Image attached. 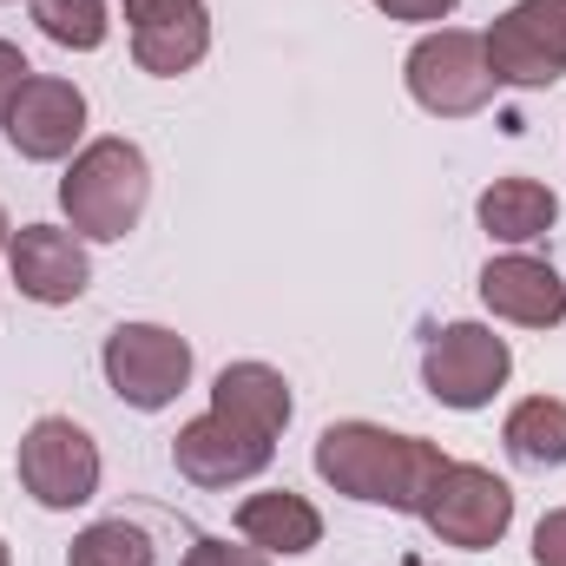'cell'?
<instances>
[{
  "label": "cell",
  "instance_id": "1",
  "mask_svg": "<svg viewBox=\"0 0 566 566\" xmlns=\"http://www.w3.org/2000/svg\"><path fill=\"white\" fill-rule=\"evenodd\" d=\"M441 468H448V454L422 434H396L376 422H329L316 434V474L363 507L422 514V494Z\"/></svg>",
  "mask_w": 566,
  "mask_h": 566
},
{
  "label": "cell",
  "instance_id": "2",
  "mask_svg": "<svg viewBox=\"0 0 566 566\" xmlns=\"http://www.w3.org/2000/svg\"><path fill=\"white\" fill-rule=\"evenodd\" d=\"M145 198H151V165L133 139H93L60 178V205L73 231L93 244H119L145 218Z\"/></svg>",
  "mask_w": 566,
  "mask_h": 566
},
{
  "label": "cell",
  "instance_id": "3",
  "mask_svg": "<svg viewBox=\"0 0 566 566\" xmlns=\"http://www.w3.org/2000/svg\"><path fill=\"white\" fill-rule=\"evenodd\" d=\"M422 521L441 547H461V554H488L507 541L514 527V488L494 474V468H474V461H448L422 494Z\"/></svg>",
  "mask_w": 566,
  "mask_h": 566
},
{
  "label": "cell",
  "instance_id": "4",
  "mask_svg": "<svg viewBox=\"0 0 566 566\" xmlns=\"http://www.w3.org/2000/svg\"><path fill=\"white\" fill-rule=\"evenodd\" d=\"M409 93H416V106L434 113V119H474L488 99H494V66H488V46H481V33H468V27H434L422 33L416 46H409Z\"/></svg>",
  "mask_w": 566,
  "mask_h": 566
},
{
  "label": "cell",
  "instance_id": "5",
  "mask_svg": "<svg viewBox=\"0 0 566 566\" xmlns=\"http://www.w3.org/2000/svg\"><path fill=\"white\" fill-rule=\"evenodd\" d=\"M99 369H106V382H113V396L126 409L158 416L191 382V343L178 329H165V323H119L106 336V349H99Z\"/></svg>",
  "mask_w": 566,
  "mask_h": 566
},
{
  "label": "cell",
  "instance_id": "6",
  "mask_svg": "<svg viewBox=\"0 0 566 566\" xmlns=\"http://www.w3.org/2000/svg\"><path fill=\"white\" fill-rule=\"evenodd\" d=\"M13 474L20 488L46 507V514H73L99 494V448L93 434L66 416H40V422L20 434V454H13Z\"/></svg>",
  "mask_w": 566,
  "mask_h": 566
},
{
  "label": "cell",
  "instance_id": "7",
  "mask_svg": "<svg viewBox=\"0 0 566 566\" xmlns=\"http://www.w3.org/2000/svg\"><path fill=\"white\" fill-rule=\"evenodd\" d=\"M507 376H514V349L488 323H448L422 349V382L441 409H488L507 389Z\"/></svg>",
  "mask_w": 566,
  "mask_h": 566
},
{
  "label": "cell",
  "instance_id": "8",
  "mask_svg": "<svg viewBox=\"0 0 566 566\" xmlns=\"http://www.w3.org/2000/svg\"><path fill=\"white\" fill-rule=\"evenodd\" d=\"M481 46H488V66H494V80L501 86H554L566 80V0H521V7H507L488 33H481Z\"/></svg>",
  "mask_w": 566,
  "mask_h": 566
},
{
  "label": "cell",
  "instance_id": "9",
  "mask_svg": "<svg viewBox=\"0 0 566 566\" xmlns=\"http://www.w3.org/2000/svg\"><path fill=\"white\" fill-rule=\"evenodd\" d=\"M0 133H7V145H13L27 165H53V158H66V151L80 145V133H86V93H80L73 80L33 73V80L13 93Z\"/></svg>",
  "mask_w": 566,
  "mask_h": 566
},
{
  "label": "cell",
  "instance_id": "10",
  "mask_svg": "<svg viewBox=\"0 0 566 566\" xmlns=\"http://www.w3.org/2000/svg\"><path fill=\"white\" fill-rule=\"evenodd\" d=\"M271 454H277L271 434L231 422V416H218V409L198 416V422H185L178 441H171V461H178V474H185L191 488H238V481L264 474Z\"/></svg>",
  "mask_w": 566,
  "mask_h": 566
},
{
  "label": "cell",
  "instance_id": "11",
  "mask_svg": "<svg viewBox=\"0 0 566 566\" xmlns=\"http://www.w3.org/2000/svg\"><path fill=\"white\" fill-rule=\"evenodd\" d=\"M7 271L20 283V296L60 310V303H80L86 283H93V264H86V244L80 231H60V224H20L7 238Z\"/></svg>",
  "mask_w": 566,
  "mask_h": 566
},
{
  "label": "cell",
  "instance_id": "12",
  "mask_svg": "<svg viewBox=\"0 0 566 566\" xmlns=\"http://www.w3.org/2000/svg\"><path fill=\"white\" fill-rule=\"evenodd\" d=\"M481 303L521 329H554L566 323V283L547 258H527V251H507V258H488L481 271Z\"/></svg>",
  "mask_w": 566,
  "mask_h": 566
},
{
  "label": "cell",
  "instance_id": "13",
  "mask_svg": "<svg viewBox=\"0 0 566 566\" xmlns=\"http://www.w3.org/2000/svg\"><path fill=\"white\" fill-rule=\"evenodd\" d=\"M211 409L277 441L283 428H290V409L296 402H290V382H283L271 363H224L218 382H211Z\"/></svg>",
  "mask_w": 566,
  "mask_h": 566
},
{
  "label": "cell",
  "instance_id": "14",
  "mask_svg": "<svg viewBox=\"0 0 566 566\" xmlns=\"http://www.w3.org/2000/svg\"><path fill=\"white\" fill-rule=\"evenodd\" d=\"M238 534L258 547V554H283V560H296V554H310L316 541H323V514L303 501V494H251L244 507H238Z\"/></svg>",
  "mask_w": 566,
  "mask_h": 566
},
{
  "label": "cell",
  "instance_id": "15",
  "mask_svg": "<svg viewBox=\"0 0 566 566\" xmlns=\"http://www.w3.org/2000/svg\"><path fill=\"white\" fill-rule=\"evenodd\" d=\"M474 211H481V231H488V238H501V244H534V238L554 231L560 198H554L541 178H494Z\"/></svg>",
  "mask_w": 566,
  "mask_h": 566
},
{
  "label": "cell",
  "instance_id": "16",
  "mask_svg": "<svg viewBox=\"0 0 566 566\" xmlns=\"http://www.w3.org/2000/svg\"><path fill=\"white\" fill-rule=\"evenodd\" d=\"M205 53H211V20H205V7L171 13V20H151V27H133V60H139L151 80H178V73H191Z\"/></svg>",
  "mask_w": 566,
  "mask_h": 566
},
{
  "label": "cell",
  "instance_id": "17",
  "mask_svg": "<svg viewBox=\"0 0 566 566\" xmlns=\"http://www.w3.org/2000/svg\"><path fill=\"white\" fill-rule=\"evenodd\" d=\"M501 441H507V454L521 461V468H566V402L560 396H527V402H514L507 409V422H501Z\"/></svg>",
  "mask_w": 566,
  "mask_h": 566
},
{
  "label": "cell",
  "instance_id": "18",
  "mask_svg": "<svg viewBox=\"0 0 566 566\" xmlns=\"http://www.w3.org/2000/svg\"><path fill=\"white\" fill-rule=\"evenodd\" d=\"M33 20H40V33H46L53 46H66V53H99L106 33H113L106 0H33Z\"/></svg>",
  "mask_w": 566,
  "mask_h": 566
},
{
  "label": "cell",
  "instance_id": "19",
  "mask_svg": "<svg viewBox=\"0 0 566 566\" xmlns=\"http://www.w3.org/2000/svg\"><path fill=\"white\" fill-rule=\"evenodd\" d=\"M66 566H151V541L133 521H93L66 547Z\"/></svg>",
  "mask_w": 566,
  "mask_h": 566
},
{
  "label": "cell",
  "instance_id": "20",
  "mask_svg": "<svg viewBox=\"0 0 566 566\" xmlns=\"http://www.w3.org/2000/svg\"><path fill=\"white\" fill-rule=\"evenodd\" d=\"M185 566H271V554H258L251 541L244 547H231V541H191Z\"/></svg>",
  "mask_w": 566,
  "mask_h": 566
},
{
  "label": "cell",
  "instance_id": "21",
  "mask_svg": "<svg viewBox=\"0 0 566 566\" xmlns=\"http://www.w3.org/2000/svg\"><path fill=\"white\" fill-rule=\"evenodd\" d=\"M534 566H566V507L541 514V527H534Z\"/></svg>",
  "mask_w": 566,
  "mask_h": 566
},
{
  "label": "cell",
  "instance_id": "22",
  "mask_svg": "<svg viewBox=\"0 0 566 566\" xmlns=\"http://www.w3.org/2000/svg\"><path fill=\"white\" fill-rule=\"evenodd\" d=\"M33 80V66H27V53L13 46V40H0V119H7V106H13V93Z\"/></svg>",
  "mask_w": 566,
  "mask_h": 566
},
{
  "label": "cell",
  "instance_id": "23",
  "mask_svg": "<svg viewBox=\"0 0 566 566\" xmlns=\"http://www.w3.org/2000/svg\"><path fill=\"white\" fill-rule=\"evenodd\" d=\"M376 7H382L389 20H416V27H422V20H448L461 0H376Z\"/></svg>",
  "mask_w": 566,
  "mask_h": 566
},
{
  "label": "cell",
  "instance_id": "24",
  "mask_svg": "<svg viewBox=\"0 0 566 566\" xmlns=\"http://www.w3.org/2000/svg\"><path fill=\"white\" fill-rule=\"evenodd\" d=\"M205 0H126V20L133 27H151V20H171V13H191Z\"/></svg>",
  "mask_w": 566,
  "mask_h": 566
},
{
  "label": "cell",
  "instance_id": "25",
  "mask_svg": "<svg viewBox=\"0 0 566 566\" xmlns=\"http://www.w3.org/2000/svg\"><path fill=\"white\" fill-rule=\"evenodd\" d=\"M7 238H13V224H7V211H0V251H7Z\"/></svg>",
  "mask_w": 566,
  "mask_h": 566
},
{
  "label": "cell",
  "instance_id": "26",
  "mask_svg": "<svg viewBox=\"0 0 566 566\" xmlns=\"http://www.w3.org/2000/svg\"><path fill=\"white\" fill-rule=\"evenodd\" d=\"M0 566H13V554H7V541H0Z\"/></svg>",
  "mask_w": 566,
  "mask_h": 566
}]
</instances>
